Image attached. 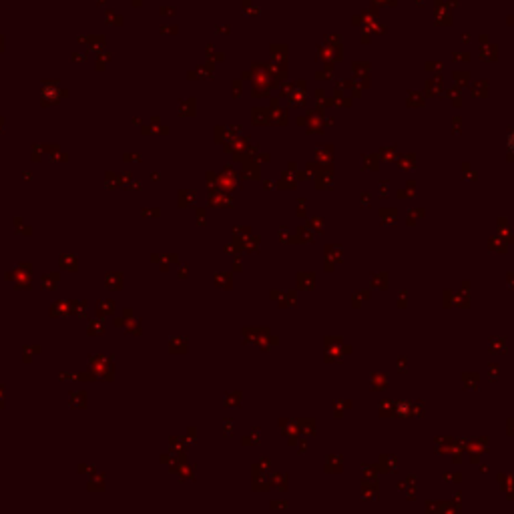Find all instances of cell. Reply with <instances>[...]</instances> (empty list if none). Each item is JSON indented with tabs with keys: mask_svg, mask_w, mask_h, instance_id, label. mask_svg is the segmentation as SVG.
Listing matches in <instances>:
<instances>
[{
	"mask_svg": "<svg viewBox=\"0 0 514 514\" xmlns=\"http://www.w3.org/2000/svg\"><path fill=\"white\" fill-rule=\"evenodd\" d=\"M506 145H508V149H511V153H514V131L508 133V139H506Z\"/></svg>",
	"mask_w": 514,
	"mask_h": 514,
	"instance_id": "cell-1",
	"label": "cell"
}]
</instances>
